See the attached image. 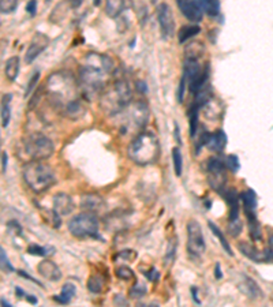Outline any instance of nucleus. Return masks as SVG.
Instances as JSON below:
<instances>
[{"mask_svg": "<svg viewBox=\"0 0 273 307\" xmlns=\"http://www.w3.org/2000/svg\"><path fill=\"white\" fill-rule=\"evenodd\" d=\"M17 7H18V1H15V0H3V1L0 3V8H1V12H3V14H10V12L14 11Z\"/></svg>", "mask_w": 273, "mask_h": 307, "instance_id": "473e14b6", "label": "nucleus"}, {"mask_svg": "<svg viewBox=\"0 0 273 307\" xmlns=\"http://www.w3.org/2000/svg\"><path fill=\"white\" fill-rule=\"evenodd\" d=\"M200 109L201 106L193 104L190 106V112H189V122H190V136H197V130H198V119H200Z\"/></svg>", "mask_w": 273, "mask_h": 307, "instance_id": "412c9836", "label": "nucleus"}, {"mask_svg": "<svg viewBox=\"0 0 273 307\" xmlns=\"http://www.w3.org/2000/svg\"><path fill=\"white\" fill-rule=\"evenodd\" d=\"M25 153L33 161H41L51 157L54 153L55 146L52 141L41 133H30L22 139Z\"/></svg>", "mask_w": 273, "mask_h": 307, "instance_id": "20e7f679", "label": "nucleus"}, {"mask_svg": "<svg viewBox=\"0 0 273 307\" xmlns=\"http://www.w3.org/2000/svg\"><path fill=\"white\" fill-rule=\"evenodd\" d=\"M206 146L210 152L221 153L227 146V136L223 130H217L213 134H209Z\"/></svg>", "mask_w": 273, "mask_h": 307, "instance_id": "4468645a", "label": "nucleus"}, {"mask_svg": "<svg viewBox=\"0 0 273 307\" xmlns=\"http://www.w3.org/2000/svg\"><path fill=\"white\" fill-rule=\"evenodd\" d=\"M239 250L240 253L247 257L251 261H255V262H267V261H272L273 262V253L271 250H267L265 253H261L260 250H257L254 246L251 244H247V243H239Z\"/></svg>", "mask_w": 273, "mask_h": 307, "instance_id": "f8f14e48", "label": "nucleus"}, {"mask_svg": "<svg viewBox=\"0 0 273 307\" xmlns=\"http://www.w3.org/2000/svg\"><path fill=\"white\" fill-rule=\"evenodd\" d=\"M15 294H17V295H19V296H25V295H26L24 291L21 290V288H18V287L15 288Z\"/></svg>", "mask_w": 273, "mask_h": 307, "instance_id": "a18cd8bd", "label": "nucleus"}, {"mask_svg": "<svg viewBox=\"0 0 273 307\" xmlns=\"http://www.w3.org/2000/svg\"><path fill=\"white\" fill-rule=\"evenodd\" d=\"M49 45V38L44 33H36L33 35L29 47L25 53V62L26 63H33L40 53Z\"/></svg>", "mask_w": 273, "mask_h": 307, "instance_id": "9d476101", "label": "nucleus"}, {"mask_svg": "<svg viewBox=\"0 0 273 307\" xmlns=\"http://www.w3.org/2000/svg\"><path fill=\"white\" fill-rule=\"evenodd\" d=\"M145 276H146L148 280H150V281H156V280H159V277H160V273L157 272L155 268H152V269H150V272L146 273Z\"/></svg>", "mask_w": 273, "mask_h": 307, "instance_id": "e433bc0d", "label": "nucleus"}, {"mask_svg": "<svg viewBox=\"0 0 273 307\" xmlns=\"http://www.w3.org/2000/svg\"><path fill=\"white\" fill-rule=\"evenodd\" d=\"M102 287H104V280L99 274H93L92 277L89 278L88 281V290L93 294H99L102 291Z\"/></svg>", "mask_w": 273, "mask_h": 307, "instance_id": "a878e982", "label": "nucleus"}, {"mask_svg": "<svg viewBox=\"0 0 273 307\" xmlns=\"http://www.w3.org/2000/svg\"><path fill=\"white\" fill-rule=\"evenodd\" d=\"M214 276H216V278L223 277V273H221V269H220L219 262H217V264H216V266H214Z\"/></svg>", "mask_w": 273, "mask_h": 307, "instance_id": "a19ab883", "label": "nucleus"}, {"mask_svg": "<svg viewBox=\"0 0 273 307\" xmlns=\"http://www.w3.org/2000/svg\"><path fill=\"white\" fill-rule=\"evenodd\" d=\"M113 302H115V305H118L119 307H127V306H129V303L126 302L125 298H122V296H120V295L115 296V299H113Z\"/></svg>", "mask_w": 273, "mask_h": 307, "instance_id": "58836bf2", "label": "nucleus"}, {"mask_svg": "<svg viewBox=\"0 0 273 307\" xmlns=\"http://www.w3.org/2000/svg\"><path fill=\"white\" fill-rule=\"evenodd\" d=\"M81 205L88 210H100V207L102 206V200L99 195H85L81 201Z\"/></svg>", "mask_w": 273, "mask_h": 307, "instance_id": "aec40b11", "label": "nucleus"}, {"mask_svg": "<svg viewBox=\"0 0 273 307\" xmlns=\"http://www.w3.org/2000/svg\"><path fill=\"white\" fill-rule=\"evenodd\" d=\"M238 287H239V290L242 291L244 295H247L249 298H251V299H257V298H260V296L262 295L258 284L255 283L253 278L247 277V276H243L242 281L239 283Z\"/></svg>", "mask_w": 273, "mask_h": 307, "instance_id": "dca6fc26", "label": "nucleus"}, {"mask_svg": "<svg viewBox=\"0 0 273 307\" xmlns=\"http://www.w3.org/2000/svg\"><path fill=\"white\" fill-rule=\"evenodd\" d=\"M126 7L125 1H108L107 6H105V10H107V14L109 17H116L119 12L123 11V8Z\"/></svg>", "mask_w": 273, "mask_h": 307, "instance_id": "bb28decb", "label": "nucleus"}, {"mask_svg": "<svg viewBox=\"0 0 273 307\" xmlns=\"http://www.w3.org/2000/svg\"><path fill=\"white\" fill-rule=\"evenodd\" d=\"M205 239L202 235L201 225L196 220L187 223V251L193 257H200L205 253Z\"/></svg>", "mask_w": 273, "mask_h": 307, "instance_id": "0eeeda50", "label": "nucleus"}, {"mask_svg": "<svg viewBox=\"0 0 273 307\" xmlns=\"http://www.w3.org/2000/svg\"><path fill=\"white\" fill-rule=\"evenodd\" d=\"M224 164H226L227 168H230L232 172H238L239 168H240V163H239V159L235 154H228L224 157Z\"/></svg>", "mask_w": 273, "mask_h": 307, "instance_id": "cd10ccee", "label": "nucleus"}, {"mask_svg": "<svg viewBox=\"0 0 273 307\" xmlns=\"http://www.w3.org/2000/svg\"><path fill=\"white\" fill-rule=\"evenodd\" d=\"M0 253H1L0 255H1V268H3V271H6V272H12V271H14V268H12V265L10 264V261H8V258H7L4 248L1 247Z\"/></svg>", "mask_w": 273, "mask_h": 307, "instance_id": "c9c22d12", "label": "nucleus"}, {"mask_svg": "<svg viewBox=\"0 0 273 307\" xmlns=\"http://www.w3.org/2000/svg\"><path fill=\"white\" fill-rule=\"evenodd\" d=\"M24 179L30 189L36 193H42L54 186L56 177L52 168L41 161H32L24 167Z\"/></svg>", "mask_w": 273, "mask_h": 307, "instance_id": "7ed1b4c3", "label": "nucleus"}, {"mask_svg": "<svg viewBox=\"0 0 273 307\" xmlns=\"http://www.w3.org/2000/svg\"><path fill=\"white\" fill-rule=\"evenodd\" d=\"M145 294H146V287L139 283L134 284V285L130 288V291H129V295H130V298H133V299L142 298Z\"/></svg>", "mask_w": 273, "mask_h": 307, "instance_id": "c756f323", "label": "nucleus"}, {"mask_svg": "<svg viewBox=\"0 0 273 307\" xmlns=\"http://www.w3.org/2000/svg\"><path fill=\"white\" fill-rule=\"evenodd\" d=\"M226 164L224 160H220L217 157H210L206 161V171H208L209 183L212 186V189L216 191H220V189L224 187L227 182L226 175Z\"/></svg>", "mask_w": 273, "mask_h": 307, "instance_id": "6e6552de", "label": "nucleus"}, {"mask_svg": "<svg viewBox=\"0 0 273 307\" xmlns=\"http://www.w3.org/2000/svg\"><path fill=\"white\" fill-rule=\"evenodd\" d=\"M48 248L45 247H41V246H37V244H32L28 247V253L29 254H33V255H40V257H44V255H47L48 253Z\"/></svg>", "mask_w": 273, "mask_h": 307, "instance_id": "f704fd0d", "label": "nucleus"}, {"mask_svg": "<svg viewBox=\"0 0 273 307\" xmlns=\"http://www.w3.org/2000/svg\"><path fill=\"white\" fill-rule=\"evenodd\" d=\"M92 63L85 65L81 68V82H82L83 93L88 96L95 95L99 92L104 83V77L111 70V60L107 56L92 55Z\"/></svg>", "mask_w": 273, "mask_h": 307, "instance_id": "f257e3e1", "label": "nucleus"}, {"mask_svg": "<svg viewBox=\"0 0 273 307\" xmlns=\"http://www.w3.org/2000/svg\"><path fill=\"white\" fill-rule=\"evenodd\" d=\"M157 18L160 24L161 34L164 38H172L175 35V18H173L172 10L168 4L161 3L157 7Z\"/></svg>", "mask_w": 273, "mask_h": 307, "instance_id": "1a4fd4ad", "label": "nucleus"}, {"mask_svg": "<svg viewBox=\"0 0 273 307\" xmlns=\"http://www.w3.org/2000/svg\"><path fill=\"white\" fill-rule=\"evenodd\" d=\"M200 32H201V28H200L198 25H196V24L184 25V26H182L180 30H179V34H178L179 42H180V44H183V42H186L187 40L193 38L194 35L198 34Z\"/></svg>", "mask_w": 273, "mask_h": 307, "instance_id": "6ab92c4d", "label": "nucleus"}, {"mask_svg": "<svg viewBox=\"0 0 273 307\" xmlns=\"http://www.w3.org/2000/svg\"><path fill=\"white\" fill-rule=\"evenodd\" d=\"M269 250L273 253V234L271 235V238H269Z\"/></svg>", "mask_w": 273, "mask_h": 307, "instance_id": "49530a36", "label": "nucleus"}, {"mask_svg": "<svg viewBox=\"0 0 273 307\" xmlns=\"http://www.w3.org/2000/svg\"><path fill=\"white\" fill-rule=\"evenodd\" d=\"M38 78H40V72L38 71H36L32 77H30V81L29 83L26 85V90H25V97H28V96L32 93V90L34 89V86H36V83L37 81H38Z\"/></svg>", "mask_w": 273, "mask_h": 307, "instance_id": "72a5a7b5", "label": "nucleus"}, {"mask_svg": "<svg viewBox=\"0 0 273 307\" xmlns=\"http://www.w3.org/2000/svg\"><path fill=\"white\" fill-rule=\"evenodd\" d=\"M160 145L157 136L150 131H143L131 141L127 154L138 166H149L159 157Z\"/></svg>", "mask_w": 273, "mask_h": 307, "instance_id": "f03ea898", "label": "nucleus"}, {"mask_svg": "<svg viewBox=\"0 0 273 307\" xmlns=\"http://www.w3.org/2000/svg\"><path fill=\"white\" fill-rule=\"evenodd\" d=\"M4 74L10 81H15L19 74V58L18 56H11L7 59L4 65Z\"/></svg>", "mask_w": 273, "mask_h": 307, "instance_id": "a211bd4d", "label": "nucleus"}, {"mask_svg": "<svg viewBox=\"0 0 273 307\" xmlns=\"http://www.w3.org/2000/svg\"><path fill=\"white\" fill-rule=\"evenodd\" d=\"M10 99L11 95H4L1 100V127H7L11 119V111H10Z\"/></svg>", "mask_w": 273, "mask_h": 307, "instance_id": "4be33fe9", "label": "nucleus"}, {"mask_svg": "<svg viewBox=\"0 0 273 307\" xmlns=\"http://www.w3.org/2000/svg\"><path fill=\"white\" fill-rule=\"evenodd\" d=\"M200 6H201L202 11L206 12L210 17H216L219 15L220 12V1L217 0H202V1H198Z\"/></svg>", "mask_w": 273, "mask_h": 307, "instance_id": "b1692460", "label": "nucleus"}, {"mask_svg": "<svg viewBox=\"0 0 273 307\" xmlns=\"http://www.w3.org/2000/svg\"><path fill=\"white\" fill-rule=\"evenodd\" d=\"M36 8H37V1H34V0H32V1H29V3L26 4V11L29 12L30 15H34V14H36Z\"/></svg>", "mask_w": 273, "mask_h": 307, "instance_id": "4c0bfd02", "label": "nucleus"}, {"mask_svg": "<svg viewBox=\"0 0 273 307\" xmlns=\"http://www.w3.org/2000/svg\"><path fill=\"white\" fill-rule=\"evenodd\" d=\"M178 7L183 15L191 22H201L204 17L201 6L198 1H189V0H180L178 1Z\"/></svg>", "mask_w": 273, "mask_h": 307, "instance_id": "9b49d317", "label": "nucleus"}, {"mask_svg": "<svg viewBox=\"0 0 273 307\" xmlns=\"http://www.w3.org/2000/svg\"><path fill=\"white\" fill-rule=\"evenodd\" d=\"M240 200L243 202V209L247 217L249 224V234L253 240H260L262 237L261 225L257 219V194L253 189H249L240 195Z\"/></svg>", "mask_w": 273, "mask_h": 307, "instance_id": "423d86ee", "label": "nucleus"}, {"mask_svg": "<svg viewBox=\"0 0 273 307\" xmlns=\"http://www.w3.org/2000/svg\"><path fill=\"white\" fill-rule=\"evenodd\" d=\"M75 294H77V288H75V285H74V284L66 283L65 285H63V288H62L60 295H56L54 299L56 302H59L60 305H68V303L74 299Z\"/></svg>", "mask_w": 273, "mask_h": 307, "instance_id": "f3484780", "label": "nucleus"}, {"mask_svg": "<svg viewBox=\"0 0 273 307\" xmlns=\"http://www.w3.org/2000/svg\"><path fill=\"white\" fill-rule=\"evenodd\" d=\"M7 160H8V156H7L6 152H1V172L3 173H6Z\"/></svg>", "mask_w": 273, "mask_h": 307, "instance_id": "ea45409f", "label": "nucleus"}, {"mask_svg": "<svg viewBox=\"0 0 273 307\" xmlns=\"http://www.w3.org/2000/svg\"><path fill=\"white\" fill-rule=\"evenodd\" d=\"M136 307H160L157 303H138Z\"/></svg>", "mask_w": 273, "mask_h": 307, "instance_id": "37998d69", "label": "nucleus"}, {"mask_svg": "<svg viewBox=\"0 0 273 307\" xmlns=\"http://www.w3.org/2000/svg\"><path fill=\"white\" fill-rule=\"evenodd\" d=\"M208 227H209V228H210V231L213 232L214 235H216V238L219 239V240H220V244H221V247H223V248H224V250H226L227 254L230 255V257H232V255H234V253H232L231 246L228 244V242H227V239H226V238H224V235H223V232L220 231L219 227H217V225H216V224H213L212 221H209V223H208Z\"/></svg>", "mask_w": 273, "mask_h": 307, "instance_id": "5701e85b", "label": "nucleus"}, {"mask_svg": "<svg viewBox=\"0 0 273 307\" xmlns=\"http://www.w3.org/2000/svg\"><path fill=\"white\" fill-rule=\"evenodd\" d=\"M116 276L119 278H122V280H126V281H129L131 278L134 277V272L131 271L129 266H120L116 269Z\"/></svg>", "mask_w": 273, "mask_h": 307, "instance_id": "2f4dec72", "label": "nucleus"}, {"mask_svg": "<svg viewBox=\"0 0 273 307\" xmlns=\"http://www.w3.org/2000/svg\"><path fill=\"white\" fill-rule=\"evenodd\" d=\"M242 221L240 219H237V220H232V221H228V232H230V235L234 238H237L240 232H242Z\"/></svg>", "mask_w": 273, "mask_h": 307, "instance_id": "c85d7f7f", "label": "nucleus"}, {"mask_svg": "<svg viewBox=\"0 0 273 307\" xmlns=\"http://www.w3.org/2000/svg\"><path fill=\"white\" fill-rule=\"evenodd\" d=\"M74 209V204H72L71 197L67 194H56L54 197V212L58 214H68Z\"/></svg>", "mask_w": 273, "mask_h": 307, "instance_id": "2eb2a0df", "label": "nucleus"}, {"mask_svg": "<svg viewBox=\"0 0 273 307\" xmlns=\"http://www.w3.org/2000/svg\"><path fill=\"white\" fill-rule=\"evenodd\" d=\"M37 272L40 276H42L47 280H51V281H58L62 277V272L58 268V265L52 262V261H42L37 266Z\"/></svg>", "mask_w": 273, "mask_h": 307, "instance_id": "ddd939ff", "label": "nucleus"}, {"mask_svg": "<svg viewBox=\"0 0 273 307\" xmlns=\"http://www.w3.org/2000/svg\"><path fill=\"white\" fill-rule=\"evenodd\" d=\"M175 251H176V239H172L168 243V248H167V254L166 258H164V262L166 265H170L173 261V257H175Z\"/></svg>", "mask_w": 273, "mask_h": 307, "instance_id": "7c9ffc66", "label": "nucleus"}, {"mask_svg": "<svg viewBox=\"0 0 273 307\" xmlns=\"http://www.w3.org/2000/svg\"><path fill=\"white\" fill-rule=\"evenodd\" d=\"M25 298H26V301H29L32 305H36L37 303V299L33 295H28V294H26V295H25Z\"/></svg>", "mask_w": 273, "mask_h": 307, "instance_id": "c03bdc74", "label": "nucleus"}, {"mask_svg": "<svg viewBox=\"0 0 273 307\" xmlns=\"http://www.w3.org/2000/svg\"><path fill=\"white\" fill-rule=\"evenodd\" d=\"M197 287H191V292H193V299H194V302H196L197 305H200L201 303V301L198 299V294H197Z\"/></svg>", "mask_w": 273, "mask_h": 307, "instance_id": "79ce46f5", "label": "nucleus"}, {"mask_svg": "<svg viewBox=\"0 0 273 307\" xmlns=\"http://www.w3.org/2000/svg\"><path fill=\"white\" fill-rule=\"evenodd\" d=\"M68 231L79 239L99 237V220L92 212L79 213L68 221Z\"/></svg>", "mask_w": 273, "mask_h": 307, "instance_id": "39448f33", "label": "nucleus"}, {"mask_svg": "<svg viewBox=\"0 0 273 307\" xmlns=\"http://www.w3.org/2000/svg\"><path fill=\"white\" fill-rule=\"evenodd\" d=\"M172 160L175 175L180 177L182 176V171H183V157H182V153H180V149L179 148L172 149Z\"/></svg>", "mask_w": 273, "mask_h": 307, "instance_id": "393cba45", "label": "nucleus"}, {"mask_svg": "<svg viewBox=\"0 0 273 307\" xmlns=\"http://www.w3.org/2000/svg\"><path fill=\"white\" fill-rule=\"evenodd\" d=\"M1 307H12V306L6 301V299H1Z\"/></svg>", "mask_w": 273, "mask_h": 307, "instance_id": "de8ad7c7", "label": "nucleus"}]
</instances>
